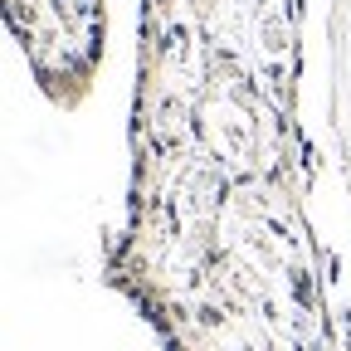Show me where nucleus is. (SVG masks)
I'll use <instances>...</instances> for the list:
<instances>
[]
</instances>
